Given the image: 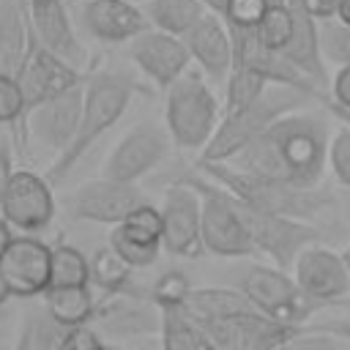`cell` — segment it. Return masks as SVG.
Returning a JSON list of instances; mask_svg holds the SVG:
<instances>
[{
	"mask_svg": "<svg viewBox=\"0 0 350 350\" xmlns=\"http://www.w3.org/2000/svg\"><path fill=\"white\" fill-rule=\"evenodd\" d=\"M328 142L331 126L325 115L295 109L273 120L230 161L298 189H317L328 170Z\"/></svg>",
	"mask_w": 350,
	"mask_h": 350,
	"instance_id": "6da1fadb",
	"label": "cell"
},
{
	"mask_svg": "<svg viewBox=\"0 0 350 350\" xmlns=\"http://www.w3.org/2000/svg\"><path fill=\"white\" fill-rule=\"evenodd\" d=\"M134 93H137V82L129 74H120V71L88 74V79H85V107H82L77 134L68 142V148L63 153H57L52 159L49 170L44 172L52 186H60L77 170V164L85 159V153L126 115Z\"/></svg>",
	"mask_w": 350,
	"mask_h": 350,
	"instance_id": "7a4b0ae2",
	"label": "cell"
},
{
	"mask_svg": "<svg viewBox=\"0 0 350 350\" xmlns=\"http://www.w3.org/2000/svg\"><path fill=\"white\" fill-rule=\"evenodd\" d=\"M197 172H202L208 180L235 194L241 202L257 211H265V213L312 221L331 205V197L317 189H298L284 180L249 172L232 161H197Z\"/></svg>",
	"mask_w": 350,
	"mask_h": 350,
	"instance_id": "3957f363",
	"label": "cell"
},
{
	"mask_svg": "<svg viewBox=\"0 0 350 350\" xmlns=\"http://www.w3.org/2000/svg\"><path fill=\"white\" fill-rule=\"evenodd\" d=\"M309 101H314V98L295 90V88L268 85L252 104L221 115V123H219L216 134L211 137V142L205 145V150L200 153L197 161H230V159H235L273 120H279L287 112L304 109Z\"/></svg>",
	"mask_w": 350,
	"mask_h": 350,
	"instance_id": "277c9868",
	"label": "cell"
},
{
	"mask_svg": "<svg viewBox=\"0 0 350 350\" xmlns=\"http://www.w3.org/2000/svg\"><path fill=\"white\" fill-rule=\"evenodd\" d=\"M219 98L202 71L189 68L164 90V123L180 150H205L221 123Z\"/></svg>",
	"mask_w": 350,
	"mask_h": 350,
	"instance_id": "5b68a950",
	"label": "cell"
},
{
	"mask_svg": "<svg viewBox=\"0 0 350 350\" xmlns=\"http://www.w3.org/2000/svg\"><path fill=\"white\" fill-rule=\"evenodd\" d=\"M235 287L252 301L257 312L287 325H306L323 309V304L309 298L298 287V282L276 265L252 262L238 273Z\"/></svg>",
	"mask_w": 350,
	"mask_h": 350,
	"instance_id": "8992f818",
	"label": "cell"
},
{
	"mask_svg": "<svg viewBox=\"0 0 350 350\" xmlns=\"http://www.w3.org/2000/svg\"><path fill=\"white\" fill-rule=\"evenodd\" d=\"M227 191V189H224ZM230 194V191H227ZM230 205L238 213L241 224L246 227L254 249L260 254H265L276 268L282 271H293L295 257L312 246L320 243V230L312 221L304 219H293V216H279V213H265L257 211L246 202H241L235 194H230Z\"/></svg>",
	"mask_w": 350,
	"mask_h": 350,
	"instance_id": "52a82bcc",
	"label": "cell"
},
{
	"mask_svg": "<svg viewBox=\"0 0 350 350\" xmlns=\"http://www.w3.org/2000/svg\"><path fill=\"white\" fill-rule=\"evenodd\" d=\"M194 328L205 350H279L304 325H287L257 309H243L224 317L200 320Z\"/></svg>",
	"mask_w": 350,
	"mask_h": 350,
	"instance_id": "ba28073f",
	"label": "cell"
},
{
	"mask_svg": "<svg viewBox=\"0 0 350 350\" xmlns=\"http://www.w3.org/2000/svg\"><path fill=\"white\" fill-rule=\"evenodd\" d=\"M178 180L189 183L202 200V243L216 257H254L257 249L230 205V194L208 180L202 172H183Z\"/></svg>",
	"mask_w": 350,
	"mask_h": 350,
	"instance_id": "9c48e42d",
	"label": "cell"
},
{
	"mask_svg": "<svg viewBox=\"0 0 350 350\" xmlns=\"http://www.w3.org/2000/svg\"><path fill=\"white\" fill-rule=\"evenodd\" d=\"M142 202H148V200H145V194L137 183L98 175V178L85 180L82 186H77L63 200V208L77 221L112 224L115 227Z\"/></svg>",
	"mask_w": 350,
	"mask_h": 350,
	"instance_id": "30bf717a",
	"label": "cell"
},
{
	"mask_svg": "<svg viewBox=\"0 0 350 350\" xmlns=\"http://www.w3.org/2000/svg\"><path fill=\"white\" fill-rule=\"evenodd\" d=\"M161 216H164V230H161V246L172 257H186L194 260L205 254L202 243V200L200 194L183 183V180H170L164 189L161 200Z\"/></svg>",
	"mask_w": 350,
	"mask_h": 350,
	"instance_id": "8fae6325",
	"label": "cell"
},
{
	"mask_svg": "<svg viewBox=\"0 0 350 350\" xmlns=\"http://www.w3.org/2000/svg\"><path fill=\"white\" fill-rule=\"evenodd\" d=\"M172 145L175 142L170 131L161 129L159 123H137L118 139V145L104 161L101 175L137 183L142 175L153 172L170 159Z\"/></svg>",
	"mask_w": 350,
	"mask_h": 350,
	"instance_id": "7c38bea8",
	"label": "cell"
},
{
	"mask_svg": "<svg viewBox=\"0 0 350 350\" xmlns=\"http://www.w3.org/2000/svg\"><path fill=\"white\" fill-rule=\"evenodd\" d=\"M55 186L46 180V175L33 170H14L0 200V216L11 227L22 232H38L55 219Z\"/></svg>",
	"mask_w": 350,
	"mask_h": 350,
	"instance_id": "4fadbf2b",
	"label": "cell"
},
{
	"mask_svg": "<svg viewBox=\"0 0 350 350\" xmlns=\"http://www.w3.org/2000/svg\"><path fill=\"white\" fill-rule=\"evenodd\" d=\"M52 268V246L41 238L25 232L14 235L5 252L0 254V273L16 298H38L49 287Z\"/></svg>",
	"mask_w": 350,
	"mask_h": 350,
	"instance_id": "5bb4252c",
	"label": "cell"
},
{
	"mask_svg": "<svg viewBox=\"0 0 350 350\" xmlns=\"http://www.w3.org/2000/svg\"><path fill=\"white\" fill-rule=\"evenodd\" d=\"M129 57L159 90H167L191 66V55H189L183 38L164 33L159 27H148L137 38H131Z\"/></svg>",
	"mask_w": 350,
	"mask_h": 350,
	"instance_id": "9a60e30c",
	"label": "cell"
},
{
	"mask_svg": "<svg viewBox=\"0 0 350 350\" xmlns=\"http://www.w3.org/2000/svg\"><path fill=\"white\" fill-rule=\"evenodd\" d=\"M82 107H85V82L57 93L55 98L36 104L27 112V139L33 137L38 145L49 148L55 156L63 153L77 134Z\"/></svg>",
	"mask_w": 350,
	"mask_h": 350,
	"instance_id": "2e32d148",
	"label": "cell"
},
{
	"mask_svg": "<svg viewBox=\"0 0 350 350\" xmlns=\"http://www.w3.org/2000/svg\"><path fill=\"white\" fill-rule=\"evenodd\" d=\"M293 279L309 298H314L323 306L336 304L350 295V273H347L342 254H336L334 249L320 246V243L306 246L295 257Z\"/></svg>",
	"mask_w": 350,
	"mask_h": 350,
	"instance_id": "e0dca14e",
	"label": "cell"
},
{
	"mask_svg": "<svg viewBox=\"0 0 350 350\" xmlns=\"http://www.w3.org/2000/svg\"><path fill=\"white\" fill-rule=\"evenodd\" d=\"M25 8H27L33 38L44 49L63 57L66 63L82 68L88 52L77 36V27H74L66 0H25Z\"/></svg>",
	"mask_w": 350,
	"mask_h": 350,
	"instance_id": "ac0fdd59",
	"label": "cell"
},
{
	"mask_svg": "<svg viewBox=\"0 0 350 350\" xmlns=\"http://www.w3.org/2000/svg\"><path fill=\"white\" fill-rule=\"evenodd\" d=\"M79 25L104 44H129L150 27L142 5L134 0H79Z\"/></svg>",
	"mask_w": 350,
	"mask_h": 350,
	"instance_id": "d6986e66",
	"label": "cell"
},
{
	"mask_svg": "<svg viewBox=\"0 0 350 350\" xmlns=\"http://www.w3.org/2000/svg\"><path fill=\"white\" fill-rule=\"evenodd\" d=\"M16 79H19L22 90H25V101H27V112H30L36 104H41L46 98H55L57 93H63V90L74 88V85L85 82L88 74H82V68L66 63L63 57H57L55 52L44 49L36 41Z\"/></svg>",
	"mask_w": 350,
	"mask_h": 350,
	"instance_id": "ffe728a7",
	"label": "cell"
},
{
	"mask_svg": "<svg viewBox=\"0 0 350 350\" xmlns=\"http://www.w3.org/2000/svg\"><path fill=\"white\" fill-rule=\"evenodd\" d=\"M183 44L191 55V63L211 79V82H227L232 68V38L221 16L205 14L186 36Z\"/></svg>",
	"mask_w": 350,
	"mask_h": 350,
	"instance_id": "44dd1931",
	"label": "cell"
},
{
	"mask_svg": "<svg viewBox=\"0 0 350 350\" xmlns=\"http://www.w3.org/2000/svg\"><path fill=\"white\" fill-rule=\"evenodd\" d=\"M33 44L25 0H0V74L19 77Z\"/></svg>",
	"mask_w": 350,
	"mask_h": 350,
	"instance_id": "7402d4cb",
	"label": "cell"
},
{
	"mask_svg": "<svg viewBox=\"0 0 350 350\" xmlns=\"http://www.w3.org/2000/svg\"><path fill=\"white\" fill-rule=\"evenodd\" d=\"M44 309L66 328L88 325L96 317V298L90 284H71V287H46L41 295Z\"/></svg>",
	"mask_w": 350,
	"mask_h": 350,
	"instance_id": "603a6c76",
	"label": "cell"
},
{
	"mask_svg": "<svg viewBox=\"0 0 350 350\" xmlns=\"http://www.w3.org/2000/svg\"><path fill=\"white\" fill-rule=\"evenodd\" d=\"M180 309L186 312L189 320L200 323V320H213V317H224V314L254 309V306L238 287H191Z\"/></svg>",
	"mask_w": 350,
	"mask_h": 350,
	"instance_id": "cb8c5ba5",
	"label": "cell"
},
{
	"mask_svg": "<svg viewBox=\"0 0 350 350\" xmlns=\"http://www.w3.org/2000/svg\"><path fill=\"white\" fill-rule=\"evenodd\" d=\"M142 11L150 27H159L180 38L208 14L202 0H142Z\"/></svg>",
	"mask_w": 350,
	"mask_h": 350,
	"instance_id": "d4e9b609",
	"label": "cell"
},
{
	"mask_svg": "<svg viewBox=\"0 0 350 350\" xmlns=\"http://www.w3.org/2000/svg\"><path fill=\"white\" fill-rule=\"evenodd\" d=\"M109 246L118 252V257L131 268V271H139V268H150L159 262V254H161V241L159 238H148L126 224H115L112 232H109Z\"/></svg>",
	"mask_w": 350,
	"mask_h": 350,
	"instance_id": "484cf974",
	"label": "cell"
},
{
	"mask_svg": "<svg viewBox=\"0 0 350 350\" xmlns=\"http://www.w3.org/2000/svg\"><path fill=\"white\" fill-rule=\"evenodd\" d=\"M63 334H66V325H60L41 304L25 312L14 350H60Z\"/></svg>",
	"mask_w": 350,
	"mask_h": 350,
	"instance_id": "4316f807",
	"label": "cell"
},
{
	"mask_svg": "<svg viewBox=\"0 0 350 350\" xmlns=\"http://www.w3.org/2000/svg\"><path fill=\"white\" fill-rule=\"evenodd\" d=\"M27 101L16 77L0 74V126L11 129L16 148H27Z\"/></svg>",
	"mask_w": 350,
	"mask_h": 350,
	"instance_id": "83f0119b",
	"label": "cell"
},
{
	"mask_svg": "<svg viewBox=\"0 0 350 350\" xmlns=\"http://www.w3.org/2000/svg\"><path fill=\"white\" fill-rule=\"evenodd\" d=\"M131 268L118 257V252L107 243L104 249H96L90 257V284L98 287L107 295H120L129 287Z\"/></svg>",
	"mask_w": 350,
	"mask_h": 350,
	"instance_id": "f1b7e54d",
	"label": "cell"
},
{
	"mask_svg": "<svg viewBox=\"0 0 350 350\" xmlns=\"http://www.w3.org/2000/svg\"><path fill=\"white\" fill-rule=\"evenodd\" d=\"M71 284H90V260L68 243L52 246V268H49V287H71Z\"/></svg>",
	"mask_w": 350,
	"mask_h": 350,
	"instance_id": "f546056e",
	"label": "cell"
},
{
	"mask_svg": "<svg viewBox=\"0 0 350 350\" xmlns=\"http://www.w3.org/2000/svg\"><path fill=\"white\" fill-rule=\"evenodd\" d=\"M159 334H161V350H205L194 323L186 317L180 306L161 309Z\"/></svg>",
	"mask_w": 350,
	"mask_h": 350,
	"instance_id": "4dcf8cb0",
	"label": "cell"
},
{
	"mask_svg": "<svg viewBox=\"0 0 350 350\" xmlns=\"http://www.w3.org/2000/svg\"><path fill=\"white\" fill-rule=\"evenodd\" d=\"M268 85L271 82L260 71H254L249 66H232L230 68V77L224 82V115L227 112H235V109H241L246 104H252Z\"/></svg>",
	"mask_w": 350,
	"mask_h": 350,
	"instance_id": "1f68e13d",
	"label": "cell"
},
{
	"mask_svg": "<svg viewBox=\"0 0 350 350\" xmlns=\"http://www.w3.org/2000/svg\"><path fill=\"white\" fill-rule=\"evenodd\" d=\"M257 38L268 46V49H276L282 52L290 38H293V30H295V16H293V8L290 3H279V5H268V11L262 14V19L257 22Z\"/></svg>",
	"mask_w": 350,
	"mask_h": 350,
	"instance_id": "d6a6232c",
	"label": "cell"
},
{
	"mask_svg": "<svg viewBox=\"0 0 350 350\" xmlns=\"http://www.w3.org/2000/svg\"><path fill=\"white\" fill-rule=\"evenodd\" d=\"M317 27H320V46H323L325 63H336V68L347 66L350 63V25L334 16V19L317 22Z\"/></svg>",
	"mask_w": 350,
	"mask_h": 350,
	"instance_id": "836d02e7",
	"label": "cell"
},
{
	"mask_svg": "<svg viewBox=\"0 0 350 350\" xmlns=\"http://www.w3.org/2000/svg\"><path fill=\"white\" fill-rule=\"evenodd\" d=\"M189 293H191V282L186 279V273H180V271H164L156 279L153 290H150V301L159 309H164V306H183L186 298H189Z\"/></svg>",
	"mask_w": 350,
	"mask_h": 350,
	"instance_id": "e575fe53",
	"label": "cell"
},
{
	"mask_svg": "<svg viewBox=\"0 0 350 350\" xmlns=\"http://www.w3.org/2000/svg\"><path fill=\"white\" fill-rule=\"evenodd\" d=\"M279 350H350V342L331 328H312L309 323Z\"/></svg>",
	"mask_w": 350,
	"mask_h": 350,
	"instance_id": "d590c367",
	"label": "cell"
},
{
	"mask_svg": "<svg viewBox=\"0 0 350 350\" xmlns=\"http://www.w3.org/2000/svg\"><path fill=\"white\" fill-rule=\"evenodd\" d=\"M328 170L334 172L336 183H342L350 191V126L342 123V129H336L331 134L328 142Z\"/></svg>",
	"mask_w": 350,
	"mask_h": 350,
	"instance_id": "8d00e7d4",
	"label": "cell"
},
{
	"mask_svg": "<svg viewBox=\"0 0 350 350\" xmlns=\"http://www.w3.org/2000/svg\"><path fill=\"white\" fill-rule=\"evenodd\" d=\"M268 5H271L268 0H230L221 19L227 27H257Z\"/></svg>",
	"mask_w": 350,
	"mask_h": 350,
	"instance_id": "74e56055",
	"label": "cell"
},
{
	"mask_svg": "<svg viewBox=\"0 0 350 350\" xmlns=\"http://www.w3.org/2000/svg\"><path fill=\"white\" fill-rule=\"evenodd\" d=\"M120 224H126V227H131V230H137V232H142V235H148V238H159V241H161L164 216H161V208H156V205H150V202H142V205H137Z\"/></svg>",
	"mask_w": 350,
	"mask_h": 350,
	"instance_id": "f35d334b",
	"label": "cell"
},
{
	"mask_svg": "<svg viewBox=\"0 0 350 350\" xmlns=\"http://www.w3.org/2000/svg\"><path fill=\"white\" fill-rule=\"evenodd\" d=\"M109 345L101 339L98 331H93L90 325H74L66 328L63 339H60V350H107Z\"/></svg>",
	"mask_w": 350,
	"mask_h": 350,
	"instance_id": "ab89813d",
	"label": "cell"
},
{
	"mask_svg": "<svg viewBox=\"0 0 350 350\" xmlns=\"http://www.w3.org/2000/svg\"><path fill=\"white\" fill-rule=\"evenodd\" d=\"M14 153H16V142L8 131L0 129V200L8 189V180L14 175Z\"/></svg>",
	"mask_w": 350,
	"mask_h": 350,
	"instance_id": "60d3db41",
	"label": "cell"
},
{
	"mask_svg": "<svg viewBox=\"0 0 350 350\" xmlns=\"http://www.w3.org/2000/svg\"><path fill=\"white\" fill-rule=\"evenodd\" d=\"M298 3L306 8V14L312 19L323 22V19H334L339 14V3L342 0H298Z\"/></svg>",
	"mask_w": 350,
	"mask_h": 350,
	"instance_id": "b9f144b4",
	"label": "cell"
},
{
	"mask_svg": "<svg viewBox=\"0 0 350 350\" xmlns=\"http://www.w3.org/2000/svg\"><path fill=\"white\" fill-rule=\"evenodd\" d=\"M202 5H205L211 14H216V16H224V11H227L230 0H202Z\"/></svg>",
	"mask_w": 350,
	"mask_h": 350,
	"instance_id": "7bdbcfd3",
	"label": "cell"
},
{
	"mask_svg": "<svg viewBox=\"0 0 350 350\" xmlns=\"http://www.w3.org/2000/svg\"><path fill=\"white\" fill-rule=\"evenodd\" d=\"M11 238H14V235H11V224H8V221L0 216V254L5 252V246L11 243Z\"/></svg>",
	"mask_w": 350,
	"mask_h": 350,
	"instance_id": "ee69618b",
	"label": "cell"
},
{
	"mask_svg": "<svg viewBox=\"0 0 350 350\" xmlns=\"http://www.w3.org/2000/svg\"><path fill=\"white\" fill-rule=\"evenodd\" d=\"M336 19L345 22V25H350V0H342V3H339V14H336Z\"/></svg>",
	"mask_w": 350,
	"mask_h": 350,
	"instance_id": "f6af8a7d",
	"label": "cell"
},
{
	"mask_svg": "<svg viewBox=\"0 0 350 350\" xmlns=\"http://www.w3.org/2000/svg\"><path fill=\"white\" fill-rule=\"evenodd\" d=\"M8 298H11V290H8V284H5V279H3V273H0V309L8 304Z\"/></svg>",
	"mask_w": 350,
	"mask_h": 350,
	"instance_id": "bcb514c9",
	"label": "cell"
},
{
	"mask_svg": "<svg viewBox=\"0 0 350 350\" xmlns=\"http://www.w3.org/2000/svg\"><path fill=\"white\" fill-rule=\"evenodd\" d=\"M339 254H342V260H345V265H347V273H350V243H347V246H345Z\"/></svg>",
	"mask_w": 350,
	"mask_h": 350,
	"instance_id": "7dc6e473",
	"label": "cell"
},
{
	"mask_svg": "<svg viewBox=\"0 0 350 350\" xmlns=\"http://www.w3.org/2000/svg\"><path fill=\"white\" fill-rule=\"evenodd\" d=\"M134 350H161V347H153V345H139V347H134Z\"/></svg>",
	"mask_w": 350,
	"mask_h": 350,
	"instance_id": "c3c4849f",
	"label": "cell"
},
{
	"mask_svg": "<svg viewBox=\"0 0 350 350\" xmlns=\"http://www.w3.org/2000/svg\"><path fill=\"white\" fill-rule=\"evenodd\" d=\"M271 5H279V3H287V0H268Z\"/></svg>",
	"mask_w": 350,
	"mask_h": 350,
	"instance_id": "681fc988",
	"label": "cell"
},
{
	"mask_svg": "<svg viewBox=\"0 0 350 350\" xmlns=\"http://www.w3.org/2000/svg\"><path fill=\"white\" fill-rule=\"evenodd\" d=\"M107 350H120V347H118V345H109V347H107Z\"/></svg>",
	"mask_w": 350,
	"mask_h": 350,
	"instance_id": "f907efd6",
	"label": "cell"
},
{
	"mask_svg": "<svg viewBox=\"0 0 350 350\" xmlns=\"http://www.w3.org/2000/svg\"><path fill=\"white\" fill-rule=\"evenodd\" d=\"M347 216H350V202H347Z\"/></svg>",
	"mask_w": 350,
	"mask_h": 350,
	"instance_id": "816d5d0a",
	"label": "cell"
}]
</instances>
